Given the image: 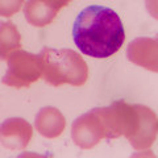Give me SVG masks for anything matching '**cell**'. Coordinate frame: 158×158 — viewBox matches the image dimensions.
Segmentation results:
<instances>
[{"instance_id":"2","label":"cell","mask_w":158,"mask_h":158,"mask_svg":"<svg viewBox=\"0 0 158 158\" xmlns=\"http://www.w3.org/2000/svg\"><path fill=\"white\" fill-rule=\"evenodd\" d=\"M98 111L106 127L107 138L125 136L137 150L149 149L156 141L157 116L148 107L118 100Z\"/></svg>"},{"instance_id":"6","label":"cell","mask_w":158,"mask_h":158,"mask_svg":"<svg viewBox=\"0 0 158 158\" xmlns=\"http://www.w3.org/2000/svg\"><path fill=\"white\" fill-rule=\"evenodd\" d=\"M32 125L21 117L7 118L0 124V144L11 150L25 149L32 138Z\"/></svg>"},{"instance_id":"3","label":"cell","mask_w":158,"mask_h":158,"mask_svg":"<svg viewBox=\"0 0 158 158\" xmlns=\"http://www.w3.org/2000/svg\"><path fill=\"white\" fill-rule=\"evenodd\" d=\"M42 61V77L52 86H83L88 79V67L71 49L44 48L38 54Z\"/></svg>"},{"instance_id":"9","label":"cell","mask_w":158,"mask_h":158,"mask_svg":"<svg viewBox=\"0 0 158 158\" xmlns=\"http://www.w3.org/2000/svg\"><path fill=\"white\" fill-rule=\"evenodd\" d=\"M157 50L156 40L152 38H137L128 48V58L136 65L145 66L150 70H157V57L148 56V52Z\"/></svg>"},{"instance_id":"5","label":"cell","mask_w":158,"mask_h":158,"mask_svg":"<svg viewBox=\"0 0 158 158\" xmlns=\"http://www.w3.org/2000/svg\"><path fill=\"white\" fill-rule=\"evenodd\" d=\"M71 137L82 149H91L102 138H107V131L98 108L77 118L71 128Z\"/></svg>"},{"instance_id":"7","label":"cell","mask_w":158,"mask_h":158,"mask_svg":"<svg viewBox=\"0 0 158 158\" xmlns=\"http://www.w3.org/2000/svg\"><path fill=\"white\" fill-rule=\"evenodd\" d=\"M70 3L71 0H28L24 7V15L32 25L46 27L54 21L61 9Z\"/></svg>"},{"instance_id":"10","label":"cell","mask_w":158,"mask_h":158,"mask_svg":"<svg viewBox=\"0 0 158 158\" xmlns=\"http://www.w3.org/2000/svg\"><path fill=\"white\" fill-rule=\"evenodd\" d=\"M21 46V36L19 29L11 21L0 23V59L6 61L8 56Z\"/></svg>"},{"instance_id":"8","label":"cell","mask_w":158,"mask_h":158,"mask_svg":"<svg viewBox=\"0 0 158 158\" xmlns=\"http://www.w3.org/2000/svg\"><path fill=\"white\" fill-rule=\"evenodd\" d=\"M66 120L62 112L54 107H45L36 116V128L40 135L46 138H56L62 135Z\"/></svg>"},{"instance_id":"1","label":"cell","mask_w":158,"mask_h":158,"mask_svg":"<svg viewBox=\"0 0 158 158\" xmlns=\"http://www.w3.org/2000/svg\"><path fill=\"white\" fill-rule=\"evenodd\" d=\"M73 37L83 54L107 58L121 49L125 32L120 16L113 9L90 6L78 15L73 27Z\"/></svg>"},{"instance_id":"4","label":"cell","mask_w":158,"mask_h":158,"mask_svg":"<svg viewBox=\"0 0 158 158\" xmlns=\"http://www.w3.org/2000/svg\"><path fill=\"white\" fill-rule=\"evenodd\" d=\"M8 70L2 82L9 87H29L42 77L41 57L24 50H15L8 56Z\"/></svg>"},{"instance_id":"11","label":"cell","mask_w":158,"mask_h":158,"mask_svg":"<svg viewBox=\"0 0 158 158\" xmlns=\"http://www.w3.org/2000/svg\"><path fill=\"white\" fill-rule=\"evenodd\" d=\"M24 0H0V16L11 17L21 9Z\"/></svg>"}]
</instances>
